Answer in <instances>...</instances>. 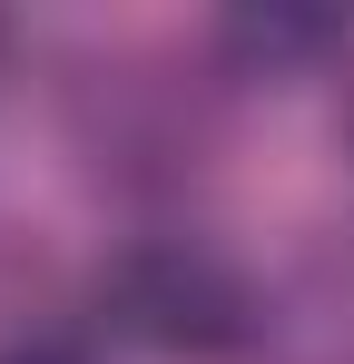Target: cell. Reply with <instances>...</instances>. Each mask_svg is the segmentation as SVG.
I'll list each match as a JSON object with an SVG mask.
<instances>
[{
    "label": "cell",
    "instance_id": "6da1fadb",
    "mask_svg": "<svg viewBox=\"0 0 354 364\" xmlns=\"http://www.w3.org/2000/svg\"><path fill=\"white\" fill-rule=\"evenodd\" d=\"M99 296H109L118 335H138V345H158V355H187V364H217V355H236V345L256 335V286L236 276L217 246H197V237L128 246Z\"/></svg>",
    "mask_w": 354,
    "mask_h": 364
},
{
    "label": "cell",
    "instance_id": "7a4b0ae2",
    "mask_svg": "<svg viewBox=\"0 0 354 364\" xmlns=\"http://www.w3.org/2000/svg\"><path fill=\"white\" fill-rule=\"evenodd\" d=\"M335 40H345V20H325V10H236L227 20V50L256 69H295L315 50H335Z\"/></svg>",
    "mask_w": 354,
    "mask_h": 364
},
{
    "label": "cell",
    "instance_id": "3957f363",
    "mask_svg": "<svg viewBox=\"0 0 354 364\" xmlns=\"http://www.w3.org/2000/svg\"><path fill=\"white\" fill-rule=\"evenodd\" d=\"M0 364H79V355H59V345H20V355H0Z\"/></svg>",
    "mask_w": 354,
    "mask_h": 364
}]
</instances>
